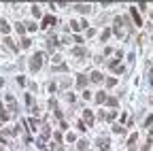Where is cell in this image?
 <instances>
[{
	"label": "cell",
	"instance_id": "9c48e42d",
	"mask_svg": "<svg viewBox=\"0 0 153 151\" xmlns=\"http://www.w3.org/2000/svg\"><path fill=\"white\" fill-rule=\"evenodd\" d=\"M132 15H134V21H136V26H143V19H140V15L136 13V9L132 7Z\"/></svg>",
	"mask_w": 153,
	"mask_h": 151
},
{
	"label": "cell",
	"instance_id": "2e32d148",
	"mask_svg": "<svg viewBox=\"0 0 153 151\" xmlns=\"http://www.w3.org/2000/svg\"><path fill=\"white\" fill-rule=\"evenodd\" d=\"M15 28H17V32H19V34H24V32H26V26H24V24H17Z\"/></svg>",
	"mask_w": 153,
	"mask_h": 151
},
{
	"label": "cell",
	"instance_id": "603a6c76",
	"mask_svg": "<svg viewBox=\"0 0 153 151\" xmlns=\"http://www.w3.org/2000/svg\"><path fill=\"white\" fill-rule=\"evenodd\" d=\"M151 134H153V128H151Z\"/></svg>",
	"mask_w": 153,
	"mask_h": 151
},
{
	"label": "cell",
	"instance_id": "d6986e66",
	"mask_svg": "<svg viewBox=\"0 0 153 151\" xmlns=\"http://www.w3.org/2000/svg\"><path fill=\"white\" fill-rule=\"evenodd\" d=\"M32 13H34V17H38V15H41V9H38V7H32Z\"/></svg>",
	"mask_w": 153,
	"mask_h": 151
},
{
	"label": "cell",
	"instance_id": "4fadbf2b",
	"mask_svg": "<svg viewBox=\"0 0 153 151\" xmlns=\"http://www.w3.org/2000/svg\"><path fill=\"white\" fill-rule=\"evenodd\" d=\"M4 43H7V45H9V47H11V49H13V51H15V49H17V47H15V43H13V41H11V39H9V36H7V39H4Z\"/></svg>",
	"mask_w": 153,
	"mask_h": 151
},
{
	"label": "cell",
	"instance_id": "3957f363",
	"mask_svg": "<svg viewBox=\"0 0 153 151\" xmlns=\"http://www.w3.org/2000/svg\"><path fill=\"white\" fill-rule=\"evenodd\" d=\"M108 145H111V141H108L106 136H102V138H98V147L100 149H108Z\"/></svg>",
	"mask_w": 153,
	"mask_h": 151
},
{
	"label": "cell",
	"instance_id": "8992f818",
	"mask_svg": "<svg viewBox=\"0 0 153 151\" xmlns=\"http://www.w3.org/2000/svg\"><path fill=\"white\" fill-rule=\"evenodd\" d=\"M102 79H104V77H102L98 70H94V72H91V77H89V81H94V83H100Z\"/></svg>",
	"mask_w": 153,
	"mask_h": 151
},
{
	"label": "cell",
	"instance_id": "277c9868",
	"mask_svg": "<svg viewBox=\"0 0 153 151\" xmlns=\"http://www.w3.org/2000/svg\"><path fill=\"white\" fill-rule=\"evenodd\" d=\"M51 24H56V17H53V15H47V17L43 19V28H49Z\"/></svg>",
	"mask_w": 153,
	"mask_h": 151
},
{
	"label": "cell",
	"instance_id": "6da1fadb",
	"mask_svg": "<svg viewBox=\"0 0 153 151\" xmlns=\"http://www.w3.org/2000/svg\"><path fill=\"white\" fill-rule=\"evenodd\" d=\"M41 66H43V53H41V51H36L34 56L30 58V70H32V72H36V70H41Z\"/></svg>",
	"mask_w": 153,
	"mask_h": 151
},
{
	"label": "cell",
	"instance_id": "ba28073f",
	"mask_svg": "<svg viewBox=\"0 0 153 151\" xmlns=\"http://www.w3.org/2000/svg\"><path fill=\"white\" fill-rule=\"evenodd\" d=\"M72 53H74L76 58H85V49H83V47H74Z\"/></svg>",
	"mask_w": 153,
	"mask_h": 151
},
{
	"label": "cell",
	"instance_id": "e0dca14e",
	"mask_svg": "<svg viewBox=\"0 0 153 151\" xmlns=\"http://www.w3.org/2000/svg\"><path fill=\"white\" fill-rule=\"evenodd\" d=\"M145 126H147V128H149V126L153 128V115H149V117H147V121H145Z\"/></svg>",
	"mask_w": 153,
	"mask_h": 151
},
{
	"label": "cell",
	"instance_id": "cb8c5ba5",
	"mask_svg": "<svg viewBox=\"0 0 153 151\" xmlns=\"http://www.w3.org/2000/svg\"><path fill=\"white\" fill-rule=\"evenodd\" d=\"M58 151H64V149H58Z\"/></svg>",
	"mask_w": 153,
	"mask_h": 151
},
{
	"label": "cell",
	"instance_id": "30bf717a",
	"mask_svg": "<svg viewBox=\"0 0 153 151\" xmlns=\"http://www.w3.org/2000/svg\"><path fill=\"white\" fill-rule=\"evenodd\" d=\"M104 100H106L104 91H98V94H96V102H100V104H102V102H104Z\"/></svg>",
	"mask_w": 153,
	"mask_h": 151
},
{
	"label": "cell",
	"instance_id": "9a60e30c",
	"mask_svg": "<svg viewBox=\"0 0 153 151\" xmlns=\"http://www.w3.org/2000/svg\"><path fill=\"white\" fill-rule=\"evenodd\" d=\"M115 85H117V81H115V79H106V87H115Z\"/></svg>",
	"mask_w": 153,
	"mask_h": 151
},
{
	"label": "cell",
	"instance_id": "5b68a950",
	"mask_svg": "<svg viewBox=\"0 0 153 151\" xmlns=\"http://www.w3.org/2000/svg\"><path fill=\"white\" fill-rule=\"evenodd\" d=\"M83 119L87 121V126H91V123H94V113H91V111H85V113H83Z\"/></svg>",
	"mask_w": 153,
	"mask_h": 151
},
{
	"label": "cell",
	"instance_id": "52a82bcc",
	"mask_svg": "<svg viewBox=\"0 0 153 151\" xmlns=\"http://www.w3.org/2000/svg\"><path fill=\"white\" fill-rule=\"evenodd\" d=\"M74 9L79 11V13H89V11H91V7H89V4H76Z\"/></svg>",
	"mask_w": 153,
	"mask_h": 151
},
{
	"label": "cell",
	"instance_id": "8fae6325",
	"mask_svg": "<svg viewBox=\"0 0 153 151\" xmlns=\"http://www.w3.org/2000/svg\"><path fill=\"white\" fill-rule=\"evenodd\" d=\"M0 30H2L4 34H9V24L7 21H0Z\"/></svg>",
	"mask_w": 153,
	"mask_h": 151
},
{
	"label": "cell",
	"instance_id": "5bb4252c",
	"mask_svg": "<svg viewBox=\"0 0 153 151\" xmlns=\"http://www.w3.org/2000/svg\"><path fill=\"white\" fill-rule=\"evenodd\" d=\"M106 104L108 106H117V98H106Z\"/></svg>",
	"mask_w": 153,
	"mask_h": 151
},
{
	"label": "cell",
	"instance_id": "7402d4cb",
	"mask_svg": "<svg viewBox=\"0 0 153 151\" xmlns=\"http://www.w3.org/2000/svg\"><path fill=\"white\" fill-rule=\"evenodd\" d=\"M0 87H2V79H0Z\"/></svg>",
	"mask_w": 153,
	"mask_h": 151
},
{
	"label": "cell",
	"instance_id": "7c38bea8",
	"mask_svg": "<svg viewBox=\"0 0 153 151\" xmlns=\"http://www.w3.org/2000/svg\"><path fill=\"white\" fill-rule=\"evenodd\" d=\"M108 36H111V30H104V32L100 34V39H102V41H108Z\"/></svg>",
	"mask_w": 153,
	"mask_h": 151
},
{
	"label": "cell",
	"instance_id": "ac0fdd59",
	"mask_svg": "<svg viewBox=\"0 0 153 151\" xmlns=\"http://www.w3.org/2000/svg\"><path fill=\"white\" fill-rule=\"evenodd\" d=\"M87 149V141H79V151H83Z\"/></svg>",
	"mask_w": 153,
	"mask_h": 151
},
{
	"label": "cell",
	"instance_id": "44dd1931",
	"mask_svg": "<svg viewBox=\"0 0 153 151\" xmlns=\"http://www.w3.org/2000/svg\"><path fill=\"white\" fill-rule=\"evenodd\" d=\"M113 132H117V134H123V128H121V126H115V128H113Z\"/></svg>",
	"mask_w": 153,
	"mask_h": 151
},
{
	"label": "cell",
	"instance_id": "7a4b0ae2",
	"mask_svg": "<svg viewBox=\"0 0 153 151\" xmlns=\"http://www.w3.org/2000/svg\"><path fill=\"white\" fill-rule=\"evenodd\" d=\"M76 87H79V89L87 87V77H85V74H79V77H76Z\"/></svg>",
	"mask_w": 153,
	"mask_h": 151
},
{
	"label": "cell",
	"instance_id": "ffe728a7",
	"mask_svg": "<svg viewBox=\"0 0 153 151\" xmlns=\"http://www.w3.org/2000/svg\"><path fill=\"white\" fill-rule=\"evenodd\" d=\"M21 47H24V49H26V47H30V39H24V41H21Z\"/></svg>",
	"mask_w": 153,
	"mask_h": 151
}]
</instances>
